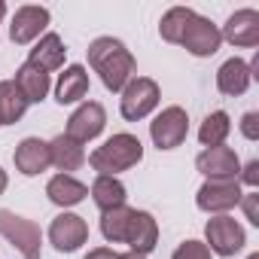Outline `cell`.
<instances>
[{"instance_id": "19", "label": "cell", "mask_w": 259, "mask_h": 259, "mask_svg": "<svg viewBox=\"0 0 259 259\" xmlns=\"http://www.w3.org/2000/svg\"><path fill=\"white\" fill-rule=\"evenodd\" d=\"M89 95V73L82 64H70L61 76H58V85H55V101L58 104H73L79 98Z\"/></svg>"}, {"instance_id": "5", "label": "cell", "mask_w": 259, "mask_h": 259, "mask_svg": "<svg viewBox=\"0 0 259 259\" xmlns=\"http://www.w3.org/2000/svg\"><path fill=\"white\" fill-rule=\"evenodd\" d=\"M189 135V116L183 107H165L153 122H150V138L159 150H174L186 141Z\"/></svg>"}, {"instance_id": "13", "label": "cell", "mask_w": 259, "mask_h": 259, "mask_svg": "<svg viewBox=\"0 0 259 259\" xmlns=\"http://www.w3.org/2000/svg\"><path fill=\"white\" fill-rule=\"evenodd\" d=\"M220 34H223V40H229L232 46H241V49L259 46V13L256 10H238L235 16H229L226 28Z\"/></svg>"}, {"instance_id": "33", "label": "cell", "mask_w": 259, "mask_h": 259, "mask_svg": "<svg viewBox=\"0 0 259 259\" xmlns=\"http://www.w3.org/2000/svg\"><path fill=\"white\" fill-rule=\"evenodd\" d=\"M119 259H147V256H141V253H132V250H128V253H119Z\"/></svg>"}, {"instance_id": "25", "label": "cell", "mask_w": 259, "mask_h": 259, "mask_svg": "<svg viewBox=\"0 0 259 259\" xmlns=\"http://www.w3.org/2000/svg\"><path fill=\"white\" fill-rule=\"evenodd\" d=\"M229 132H232V119H229V113H226V110H217V113H210V116L201 122V128H198V141H201L204 147H223V141L229 138Z\"/></svg>"}, {"instance_id": "30", "label": "cell", "mask_w": 259, "mask_h": 259, "mask_svg": "<svg viewBox=\"0 0 259 259\" xmlns=\"http://www.w3.org/2000/svg\"><path fill=\"white\" fill-rule=\"evenodd\" d=\"M241 177H244V183H247V186H256V183H259V162L253 159V162L244 168V174H241Z\"/></svg>"}, {"instance_id": "32", "label": "cell", "mask_w": 259, "mask_h": 259, "mask_svg": "<svg viewBox=\"0 0 259 259\" xmlns=\"http://www.w3.org/2000/svg\"><path fill=\"white\" fill-rule=\"evenodd\" d=\"M7 183H10V180H7V171H4V168H0V195H4V192H7Z\"/></svg>"}, {"instance_id": "7", "label": "cell", "mask_w": 259, "mask_h": 259, "mask_svg": "<svg viewBox=\"0 0 259 259\" xmlns=\"http://www.w3.org/2000/svg\"><path fill=\"white\" fill-rule=\"evenodd\" d=\"M220 43H223L220 28H217L213 22L201 19V16H192L189 25H186V31H183V37H180V46H183L186 52H192L195 58L213 55V52L220 49Z\"/></svg>"}, {"instance_id": "18", "label": "cell", "mask_w": 259, "mask_h": 259, "mask_svg": "<svg viewBox=\"0 0 259 259\" xmlns=\"http://www.w3.org/2000/svg\"><path fill=\"white\" fill-rule=\"evenodd\" d=\"M250 67H247V61H241V58H229L220 70H217V89L223 92V95H229V98H238V95H244L247 92V85H250Z\"/></svg>"}, {"instance_id": "4", "label": "cell", "mask_w": 259, "mask_h": 259, "mask_svg": "<svg viewBox=\"0 0 259 259\" xmlns=\"http://www.w3.org/2000/svg\"><path fill=\"white\" fill-rule=\"evenodd\" d=\"M159 82L150 79V76H135L122 89V98H119V110H122V119L128 122H138V119H147L156 107H159Z\"/></svg>"}, {"instance_id": "15", "label": "cell", "mask_w": 259, "mask_h": 259, "mask_svg": "<svg viewBox=\"0 0 259 259\" xmlns=\"http://www.w3.org/2000/svg\"><path fill=\"white\" fill-rule=\"evenodd\" d=\"M156 241H159V223L153 220V213H147V210H135V213H132V226H128V238H125V244L132 247V253L147 256V253L156 247Z\"/></svg>"}, {"instance_id": "27", "label": "cell", "mask_w": 259, "mask_h": 259, "mask_svg": "<svg viewBox=\"0 0 259 259\" xmlns=\"http://www.w3.org/2000/svg\"><path fill=\"white\" fill-rule=\"evenodd\" d=\"M171 259H210V250H207V244H201V241H183V244L174 250Z\"/></svg>"}, {"instance_id": "35", "label": "cell", "mask_w": 259, "mask_h": 259, "mask_svg": "<svg viewBox=\"0 0 259 259\" xmlns=\"http://www.w3.org/2000/svg\"><path fill=\"white\" fill-rule=\"evenodd\" d=\"M247 259H259V253H250V256H247Z\"/></svg>"}, {"instance_id": "10", "label": "cell", "mask_w": 259, "mask_h": 259, "mask_svg": "<svg viewBox=\"0 0 259 259\" xmlns=\"http://www.w3.org/2000/svg\"><path fill=\"white\" fill-rule=\"evenodd\" d=\"M195 168L207 180H238L241 174V162L232 147H207L204 153H198Z\"/></svg>"}, {"instance_id": "11", "label": "cell", "mask_w": 259, "mask_h": 259, "mask_svg": "<svg viewBox=\"0 0 259 259\" xmlns=\"http://www.w3.org/2000/svg\"><path fill=\"white\" fill-rule=\"evenodd\" d=\"M49 241H52L55 250L73 253V250H79L89 241V226L76 213H58L52 220V226H49Z\"/></svg>"}, {"instance_id": "14", "label": "cell", "mask_w": 259, "mask_h": 259, "mask_svg": "<svg viewBox=\"0 0 259 259\" xmlns=\"http://www.w3.org/2000/svg\"><path fill=\"white\" fill-rule=\"evenodd\" d=\"M16 168H19V174H25V177H37V174H43L49 165H52V159H49V144L46 141H40V138H25L19 147H16Z\"/></svg>"}, {"instance_id": "26", "label": "cell", "mask_w": 259, "mask_h": 259, "mask_svg": "<svg viewBox=\"0 0 259 259\" xmlns=\"http://www.w3.org/2000/svg\"><path fill=\"white\" fill-rule=\"evenodd\" d=\"M195 13L189 10V7H171L165 16H162V25H159V34H162V40H168V43H177L180 46V37H183V31H186V25H189V19H192Z\"/></svg>"}, {"instance_id": "9", "label": "cell", "mask_w": 259, "mask_h": 259, "mask_svg": "<svg viewBox=\"0 0 259 259\" xmlns=\"http://www.w3.org/2000/svg\"><path fill=\"white\" fill-rule=\"evenodd\" d=\"M107 125V113L98 101H85L70 119H67V138L76 141V144H85V141H95Z\"/></svg>"}, {"instance_id": "28", "label": "cell", "mask_w": 259, "mask_h": 259, "mask_svg": "<svg viewBox=\"0 0 259 259\" xmlns=\"http://www.w3.org/2000/svg\"><path fill=\"white\" fill-rule=\"evenodd\" d=\"M238 204H244L247 220H250L253 226H259V195H256V192H247V195H241V201H238Z\"/></svg>"}, {"instance_id": "34", "label": "cell", "mask_w": 259, "mask_h": 259, "mask_svg": "<svg viewBox=\"0 0 259 259\" xmlns=\"http://www.w3.org/2000/svg\"><path fill=\"white\" fill-rule=\"evenodd\" d=\"M7 16V7H4V0H0V19H4Z\"/></svg>"}, {"instance_id": "3", "label": "cell", "mask_w": 259, "mask_h": 259, "mask_svg": "<svg viewBox=\"0 0 259 259\" xmlns=\"http://www.w3.org/2000/svg\"><path fill=\"white\" fill-rule=\"evenodd\" d=\"M0 235H4L25 259H43V232L34 220H25L13 210H0Z\"/></svg>"}, {"instance_id": "31", "label": "cell", "mask_w": 259, "mask_h": 259, "mask_svg": "<svg viewBox=\"0 0 259 259\" xmlns=\"http://www.w3.org/2000/svg\"><path fill=\"white\" fill-rule=\"evenodd\" d=\"M85 259H119V253H113L110 247H95L85 253Z\"/></svg>"}, {"instance_id": "12", "label": "cell", "mask_w": 259, "mask_h": 259, "mask_svg": "<svg viewBox=\"0 0 259 259\" xmlns=\"http://www.w3.org/2000/svg\"><path fill=\"white\" fill-rule=\"evenodd\" d=\"M49 25V10L46 7H19L10 25V37L16 46H25L31 40H37Z\"/></svg>"}, {"instance_id": "24", "label": "cell", "mask_w": 259, "mask_h": 259, "mask_svg": "<svg viewBox=\"0 0 259 259\" xmlns=\"http://www.w3.org/2000/svg\"><path fill=\"white\" fill-rule=\"evenodd\" d=\"M89 192H92V201L101 207V213L110 210V207L125 204V186H122L116 177H98Z\"/></svg>"}, {"instance_id": "8", "label": "cell", "mask_w": 259, "mask_h": 259, "mask_svg": "<svg viewBox=\"0 0 259 259\" xmlns=\"http://www.w3.org/2000/svg\"><path fill=\"white\" fill-rule=\"evenodd\" d=\"M241 183L238 180H207L198 195H195V204L207 213H226L232 210L238 201H241Z\"/></svg>"}, {"instance_id": "22", "label": "cell", "mask_w": 259, "mask_h": 259, "mask_svg": "<svg viewBox=\"0 0 259 259\" xmlns=\"http://www.w3.org/2000/svg\"><path fill=\"white\" fill-rule=\"evenodd\" d=\"M132 213H135V207H128V204H119V207L104 210L101 213V235L110 244H125L128 226H132Z\"/></svg>"}, {"instance_id": "6", "label": "cell", "mask_w": 259, "mask_h": 259, "mask_svg": "<svg viewBox=\"0 0 259 259\" xmlns=\"http://www.w3.org/2000/svg\"><path fill=\"white\" fill-rule=\"evenodd\" d=\"M204 238H207V250H213L217 256H235L244 244H247V235L241 229V223L229 213H220L213 220H207L204 226Z\"/></svg>"}, {"instance_id": "2", "label": "cell", "mask_w": 259, "mask_h": 259, "mask_svg": "<svg viewBox=\"0 0 259 259\" xmlns=\"http://www.w3.org/2000/svg\"><path fill=\"white\" fill-rule=\"evenodd\" d=\"M141 159H144V144L135 135H125L122 132V135H113L110 141H104L89 156V165L98 171V177H113L119 171L135 168Z\"/></svg>"}, {"instance_id": "1", "label": "cell", "mask_w": 259, "mask_h": 259, "mask_svg": "<svg viewBox=\"0 0 259 259\" xmlns=\"http://www.w3.org/2000/svg\"><path fill=\"white\" fill-rule=\"evenodd\" d=\"M89 64L110 92H122L135 79V67H138L135 55L125 49V43H119L113 37H98L89 46Z\"/></svg>"}, {"instance_id": "23", "label": "cell", "mask_w": 259, "mask_h": 259, "mask_svg": "<svg viewBox=\"0 0 259 259\" xmlns=\"http://www.w3.org/2000/svg\"><path fill=\"white\" fill-rule=\"evenodd\" d=\"M28 110V101L22 95V89L13 79L0 82V125H16Z\"/></svg>"}, {"instance_id": "21", "label": "cell", "mask_w": 259, "mask_h": 259, "mask_svg": "<svg viewBox=\"0 0 259 259\" xmlns=\"http://www.w3.org/2000/svg\"><path fill=\"white\" fill-rule=\"evenodd\" d=\"M64 55H67V49H64V43H61V37L58 34H43L40 37V43L31 49V64H37V67H43L46 73L49 70H58L61 64H64Z\"/></svg>"}, {"instance_id": "16", "label": "cell", "mask_w": 259, "mask_h": 259, "mask_svg": "<svg viewBox=\"0 0 259 259\" xmlns=\"http://www.w3.org/2000/svg\"><path fill=\"white\" fill-rule=\"evenodd\" d=\"M19 89H22V95H25V101L28 104H40L46 95H49V73L43 70V67H37V64H31V61H25L19 70H16V79H13Z\"/></svg>"}, {"instance_id": "29", "label": "cell", "mask_w": 259, "mask_h": 259, "mask_svg": "<svg viewBox=\"0 0 259 259\" xmlns=\"http://www.w3.org/2000/svg\"><path fill=\"white\" fill-rule=\"evenodd\" d=\"M241 135L247 141H256L259 138V113H244V119H241Z\"/></svg>"}, {"instance_id": "17", "label": "cell", "mask_w": 259, "mask_h": 259, "mask_svg": "<svg viewBox=\"0 0 259 259\" xmlns=\"http://www.w3.org/2000/svg\"><path fill=\"white\" fill-rule=\"evenodd\" d=\"M46 195H49V201L58 204V207H73V204H79V201L89 195V186L79 183V180L70 177V174H55V177L46 183Z\"/></svg>"}, {"instance_id": "20", "label": "cell", "mask_w": 259, "mask_h": 259, "mask_svg": "<svg viewBox=\"0 0 259 259\" xmlns=\"http://www.w3.org/2000/svg\"><path fill=\"white\" fill-rule=\"evenodd\" d=\"M49 159L61 174H67V171H76L85 162V150H82V144L70 141L67 135H58L55 141H49Z\"/></svg>"}]
</instances>
